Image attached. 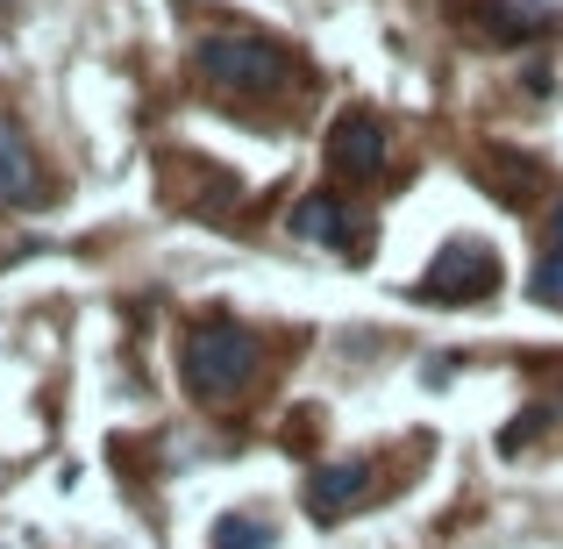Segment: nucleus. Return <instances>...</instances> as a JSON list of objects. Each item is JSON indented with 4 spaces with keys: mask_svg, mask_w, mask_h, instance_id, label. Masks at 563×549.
Masks as SVG:
<instances>
[{
    "mask_svg": "<svg viewBox=\"0 0 563 549\" xmlns=\"http://www.w3.org/2000/svg\"><path fill=\"white\" fill-rule=\"evenodd\" d=\"M179 371H186V385L200 399H229V393H243L250 385V371H257V343H250L235 321H192L186 329V350H179Z\"/></svg>",
    "mask_w": 563,
    "mask_h": 549,
    "instance_id": "f257e3e1",
    "label": "nucleus"
},
{
    "mask_svg": "<svg viewBox=\"0 0 563 549\" xmlns=\"http://www.w3.org/2000/svg\"><path fill=\"white\" fill-rule=\"evenodd\" d=\"M200 79H214L221 94H278L292 79V57L278 51L272 36H250V29H229V36L200 43Z\"/></svg>",
    "mask_w": 563,
    "mask_h": 549,
    "instance_id": "f03ea898",
    "label": "nucleus"
},
{
    "mask_svg": "<svg viewBox=\"0 0 563 549\" xmlns=\"http://www.w3.org/2000/svg\"><path fill=\"white\" fill-rule=\"evenodd\" d=\"M485 293H499V257L485 243H450L421 278V300H485Z\"/></svg>",
    "mask_w": 563,
    "mask_h": 549,
    "instance_id": "7ed1b4c3",
    "label": "nucleus"
},
{
    "mask_svg": "<svg viewBox=\"0 0 563 549\" xmlns=\"http://www.w3.org/2000/svg\"><path fill=\"white\" fill-rule=\"evenodd\" d=\"M329 165L343 172V179H378L385 172V129H378V114H364V108H350V114H335V129H329Z\"/></svg>",
    "mask_w": 563,
    "mask_h": 549,
    "instance_id": "20e7f679",
    "label": "nucleus"
},
{
    "mask_svg": "<svg viewBox=\"0 0 563 549\" xmlns=\"http://www.w3.org/2000/svg\"><path fill=\"white\" fill-rule=\"evenodd\" d=\"M357 499H372V464H364V457L321 464L314 479H307V514H314V521H343Z\"/></svg>",
    "mask_w": 563,
    "mask_h": 549,
    "instance_id": "39448f33",
    "label": "nucleus"
},
{
    "mask_svg": "<svg viewBox=\"0 0 563 549\" xmlns=\"http://www.w3.org/2000/svg\"><path fill=\"white\" fill-rule=\"evenodd\" d=\"M292 235H307V243H335V250H350V243H357V221H350V207L335 200V193H307V200L292 207Z\"/></svg>",
    "mask_w": 563,
    "mask_h": 549,
    "instance_id": "423d86ee",
    "label": "nucleus"
},
{
    "mask_svg": "<svg viewBox=\"0 0 563 549\" xmlns=\"http://www.w3.org/2000/svg\"><path fill=\"white\" fill-rule=\"evenodd\" d=\"M36 186H43V172L29 157V143L0 122V200H36Z\"/></svg>",
    "mask_w": 563,
    "mask_h": 549,
    "instance_id": "0eeeda50",
    "label": "nucleus"
},
{
    "mask_svg": "<svg viewBox=\"0 0 563 549\" xmlns=\"http://www.w3.org/2000/svg\"><path fill=\"white\" fill-rule=\"evenodd\" d=\"M471 14H485V29H493V36H507V43L542 36V29H550V14H542V8H514V0H478Z\"/></svg>",
    "mask_w": 563,
    "mask_h": 549,
    "instance_id": "6e6552de",
    "label": "nucleus"
},
{
    "mask_svg": "<svg viewBox=\"0 0 563 549\" xmlns=\"http://www.w3.org/2000/svg\"><path fill=\"white\" fill-rule=\"evenodd\" d=\"M536 300L563 307V200L550 215V243H542V257H536Z\"/></svg>",
    "mask_w": 563,
    "mask_h": 549,
    "instance_id": "1a4fd4ad",
    "label": "nucleus"
},
{
    "mask_svg": "<svg viewBox=\"0 0 563 549\" xmlns=\"http://www.w3.org/2000/svg\"><path fill=\"white\" fill-rule=\"evenodd\" d=\"M214 549H272V528L250 521V514H235V521L214 528Z\"/></svg>",
    "mask_w": 563,
    "mask_h": 549,
    "instance_id": "9d476101",
    "label": "nucleus"
}]
</instances>
